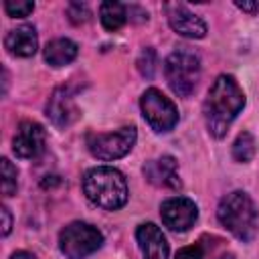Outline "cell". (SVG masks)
<instances>
[{"mask_svg":"<svg viewBox=\"0 0 259 259\" xmlns=\"http://www.w3.org/2000/svg\"><path fill=\"white\" fill-rule=\"evenodd\" d=\"M219 259H235V255H233V253H223Z\"/></svg>","mask_w":259,"mask_h":259,"instance_id":"484cf974","label":"cell"},{"mask_svg":"<svg viewBox=\"0 0 259 259\" xmlns=\"http://www.w3.org/2000/svg\"><path fill=\"white\" fill-rule=\"evenodd\" d=\"M4 47L14 57H32L38 49L36 28L32 24H22V26L10 30L4 38Z\"/></svg>","mask_w":259,"mask_h":259,"instance_id":"5bb4252c","label":"cell"},{"mask_svg":"<svg viewBox=\"0 0 259 259\" xmlns=\"http://www.w3.org/2000/svg\"><path fill=\"white\" fill-rule=\"evenodd\" d=\"M200 57L194 49L182 45L176 47L164 61V75L168 87L178 97H188L200 81Z\"/></svg>","mask_w":259,"mask_h":259,"instance_id":"277c9868","label":"cell"},{"mask_svg":"<svg viewBox=\"0 0 259 259\" xmlns=\"http://www.w3.org/2000/svg\"><path fill=\"white\" fill-rule=\"evenodd\" d=\"M231 154H233V160L239 162V164L251 162L255 158V154H257V142H255L253 134L251 132H241L233 142Z\"/></svg>","mask_w":259,"mask_h":259,"instance_id":"e0dca14e","label":"cell"},{"mask_svg":"<svg viewBox=\"0 0 259 259\" xmlns=\"http://www.w3.org/2000/svg\"><path fill=\"white\" fill-rule=\"evenodd\" d=\"M166 14H168V24L170 28L186 38H204L206 36V22L188 10L184 4H166Z\"/></svg>","mask_w":259,"mask_h":259,"instance_id":"8fae6325","label":"cell"},{"mask_svg":"<svg viewBox=\"0 0 259 259\" xmlns=\"http://www.w3.org/2000/svg\"><path fill=\"white\" fill-rule=\"evenodd\" d=\"M47 117L55 127H69L79 117V107L75 105V87L65 83L57 87L47 101Z\"/></svg>","mask_w":259,"mask_h":259,"instance_id":"ba28073f","label":"cell"},{"mask_svg":"<svg viewBox=\"0 0 259 259\" xmlns=\"http://www.w3.org/2000/svg\"><path fill=\"white\" fill-rule=\"evenodd\" d=\"M77 53H79V47L71 38H53L51 42H47L42 57L51 67H63L75 61Z\"/></svg>","mask_w":259,"mask_h":259,"instance_id":"9a60e30c","label":"cell"},{"mask_svg":"<svg viewBox=\"0 0 259 259\" xmlns=\"http://www.w3.org/2000/svg\"><path fill=\"white\" fill-rule=\"evenodd\" d=\"M219 223L239 241L251 243L259 231V210L245 190H233L219 200Z\"/></svg>","mask_w":259,"mask_h":259,"instance_id":"7a4b0ae2","label":"cell"},{"mask_svg":"<svg viewBox=\"0 0 259 259\" xmlns=\"http://www.w3.org/2000/svg\"><path fill=\"white\" fill-rule=\"evenodd\" d=\"M146 180L158 188H170L176 190L182 186L178 176V162L172 156H160L154 160H148L142 168Z\"/></svg>","mask_w":259,"mask_h":259,"instance_id":"7c38bea8","label":"cell"},{"mask_svg":"<svg viewBox=\"0 0 259 259\" xmlns=\"http://www.w3.org/2000/svg\"><path fill=\"white\" fill-rule=\"evenodd\" d=\"M136 140H138L136 127L125 125V127H119L117 132H89L85 136V146L93 158L111 162L130 154Z\"/></svg>","mask_w":259,"mask_h":259,"instance_id":"8992f818","label":"cell"},{"mask_svg":"<svg viewBox=\"0 0 259 259\" xmlns=\"http://www.w3.org/2000/svg\"><path fill=\"white\" fill-rule=\"evenodd\" d=\"M101 231L85 221H73L59 233V249L67 259H87L101 249Z\"/></svg>","mask_w":259,"mask_h":259,"instance_id":"5b68a950","label":"cell"},{"mask_svg":"<svg viewBox=\"0 0 259 259\" xmlns=\"http://www.w3.org/2000/svg\"><path fill=\"white\" fill-rule=\"evenodd\" d=\"M136 241L144 259H168L170 247L160 227L154 223H142L136 229Z\"/></svg>","mask_w":259,"mask_h":259,"instance_id":"4fadbf2b","label":"cell"},{"mask_svg":"<svg viewBox=\"0 0 259 259\" xmlns=\"http://www.w3.org/2000/svg\"><path fill=\"white\" fill-rule=\"evenodd\" d=\"M160 217L164 227L176 233H184L196 223L198 206L186 196H170L160 204Z\"/></svg>","mask_w":259,"mask_h":259,"instance_id":"9c48e42d","label":"cell"},{"mask_svg":"<svg viewBox=\"0 0 259 259\" xmlns=\"http://www.w3.org/2000/svg\"><path fill=\"white\" fill-rule=\"evenodd\" d=\"M67 14H69V20L73 24H83L89 20L91 12H89V6L85 2H71L67 6Z\"/></svg>","mask_w":259,"mask_h":259,"instance_id":"44dd1931","label":"cell"},{"mask_svg":"<svg viewBox=\"0 0 259 259\" xmlns=\"http://www.w3.org/2000/svg\"><path fill=\"white\" fill-rule=\"evenodd\" d=\"M174 259H202V247L200 245H188L182 247Z\"/></svg>","mask_w":259,"mask_h":259,"instance_id":"7402d4cb","label":"cell"},{"mask_svg":"<svg viewBox=\"0 0 259 259\" xmlns=\"http://www.w3.org/2000/svg\"><path fill=\"white\" fill-rule=\"evenodd\" d=\"M136 65H138V71H140V75H142L144 79H152L154 73H156V51H154L152 47L142 49V53H140Z\"/></svg>","mask_w":259,"mask_h":259,"instance_id":"d6986e66","label":"cell"},{"mask_svg":"<svg viewBox=\"0 0 259 259\" xmlns=\"http://www.w3.org/2000/svg\"><path fill=\"white\" fill-rule=\"evenodd\" d=\"M0 162H2V194L12 196L18 188V170L16 166H12L8 158H2Z\"/></svg>","mask_w":259,"mask_h":259,"instance_id":"ac0fdd59","label":"cell"},{"mask_svg":"<svg viewBox=\"0 0 259 259\" xmlns=\"http://www.w3.org/2000/svg\"><path fill=\"white\" fill-rule=\"evenodd\" d=\"M4 10L12 18H24L34 10V2H30V0H8V2H4Z\"/></svg>","mask_w":259,"mask_h":259,"instance_id":"ffe728a7","label":"cell"},{"mask_svg":"<svg viewBox=\"0 0 259 259\" xmlns=\"http://www.w3.org/2000/svg\"><path fill=\"white\" fill-rule=\"evenodd\" d=\"M140 109H142L144 119L156 134H166L174 130V125L178 123V109L174 101L156 87H150L142 93Z\"/></svg>","mask_w":259,"mask_h":259,"instance_id":"52a82bcc","label":"cell"},{"mask_svg":"<svg viewBox=\"0 0 259 259\" xmlns=\"http://www.w3.org/2000/svg\"><path fill=\"white\" fill-rule=\"evenodd\" d=\"M0 214H2V237H6L10 233V229H12V217H10V212H8V208L4 204L0 206Z\"/></svg>","mask_w":259,"mask_h":259,"instance_id":"603a6c76","label":"cell"},{"mask_svg":"<svg viewBox=\"0 0 259 259\" xmlns=\"http://www.w3.org/2000/svg\"><path fill=\"white\" fill-rule=\"evenodd\" d=\"M85 196L103 210H119L127 202V182L117 168L95 166L83 176Z\"/></svg>","mask_w":259,"mask_h":259,"instance_id":"3957f363","label":"cell"},{"mask_svg":"<svg viewBox=\"0 0 259 259\" xmlns=\"http://www.w3.org/2000/svg\"><path fill=\"white\" fill-rule=\"evenodd\" d=\"M99 18H101V24H103L105 30L115 32L127 20V6L121 4V2H113V0L103 2L99 6Z\"/></svg>","mask_w":259,"mask_h":259,"instance_id":"2e32d148","label":"cell"},{"mask_svg":"<svg viewBox=\"0 0 259 259\" xmlns=\"http://www.w3.org/2000/svg\"><path fill=\"white\" fill-rule=\"evenodd\" d=\"M10 259H36V257L32 253H28V251H16V253H12Z\"/></svg>","mask_w":259,"mask_h":259,"instance_id":"d4e9b609","label":"cell"},{"mask_svg":"<svg viewBox=\"0 0 259 259\" xmlns=\"http://www.w3.org/2000/svg\"><path fill=\"white\" fill-rule=\"evenodd\" d=\"M235 6L239 10H243V12H249V14H257L259 12V2H247V0H243V2H235Z\"/></svg>","mask_w":259,"mask_h":259,"instance_id":"cb8c5ba5","label":"cell"},{"mask_svg":"<svg viewBox=\"0 0 259 259\" xmlns=\"http://www.w3.org/2000/svg\"><path fill=\"white\" fill-rule=\"evenodd\" d=\"M47 134L36 121H20L12 138V152L20 160H34L45 152Z\"/></svg>","mask_w":259,"mask_h":259,"instance_id":"30bf717a","label":"cell"},{"mask_svg":"<svg viewBox=\"0 0 259 259\" xmlns=\"http://www.w3.org/2000/svg\"><path fill=\"white\" fill-rule=\"evenodd\" d=\"M245 107V93L233 75H219L202 103L206 130L212 138H223L235 117Z\"/></svg>","mask_w":259,"mask_h":259,"instance_id":"6da1fadb","label":"cell"}]
</instances>
